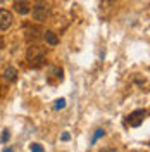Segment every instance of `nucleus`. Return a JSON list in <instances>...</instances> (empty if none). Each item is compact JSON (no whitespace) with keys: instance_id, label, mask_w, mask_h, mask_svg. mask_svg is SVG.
<instances>
[{"instance_id":"1","label":"nucleus","mask_w":150,"mask_h":152,"mask_svg":"<svg viewBox=\"0 0 150 152\" xmlns=\"http://www.w3.org/2000/svg\"><path fill=\"white\" fill-rule=\"evenodd\" d=\"M45 56H47V50L40 45H29L28 50H26V59H28L29 64H42L45 61Z\"/></svg>"},{"instance_id":"2","label":"nucleus","mask_w":150,"mask_h":152,"mask_svg":"<svg viewBox=\"0 0 150 152\" xmlns=\"http://www.w3.org/2000/svg\"><path fill=\"white\" fill-rule=\"evenodd\" d=\"M29 12H33V19L35 21L43 23L48 18V4L45 0H35L33 2V9L29 10Z\"/></svg>"},{"instance_id":"3","label":"nucleus","mask_w":150,"mask_h":152,"mask_svg":"<svg viewBox=\"0 0 150 152\" xmlns=\"http://www.w3.org/2000/svg\"><path fill=\"white\" fill-rule=\"evenodd\" d=\"M147 119V109H136L133 111L128 118H126V123L130 124L131 128H138L143 124V121Z\"/></svg>"},{"instance_id":"4","label":"nucleus","mask_w":150,"mask_h":152,"mask_svg":"<svg viewBox=\"0 0 150 152\" xmlns=\"http://www.w3.org/2000/svg\"><path fill=\"white\" fill-rule=\"evenodd\" d=\"M12 23H14L12 12L7 10V9H0V29H2V31H7V29L12 26Z\"/></svg>"},{"instance_id":"5","label":"nucleus","mask_w":150,"mask_h":152,"mask_svg":"<svg viewBox=\"0 0 150 152\" xmlns=\"http://www.w3.org/2000/svg\"><path fill=\"white\" fill-rule=\"evenodd\" d=\"M17 69L14 66H7L5 69H4V73H2V78H4V81H7V83H14L16 80H17Z\"/></svg>"},{"instance_id":"6","label":"nucleus","mask_w":150,"mask_h":152,"mask_svg":"<svg viewBox=\"0 0 150 152\" xmlns=\"http://www.w3.org/2000/svg\"><path fill=\"white\" fill-rule=\"evenodd\" d=\"M14 9L17 10L21 16H26L31 10V5H29L28 0H14Z\"/></svg>"},{"instance_id":"7","label":"nucleus","mask_w":150,"mask_h":152,"mask_svg":"<svg viewBox=\"0 0 150 152\" xmlns=\"http://www.w3.org/2000/svg\"><path fill=\"white\" fill-rule=\"evenodd\" d=\"M43 40L47 42V45H52V47L59 43V37H57L54 31H50V29H47V31L43 33Z\"/></svg>"},{"instance_id":"8","label":"nucleus","mask_w":150,"mask_h":152,"mask_svg":"<svg viewBox=\"0 0 150 152\" xmlns=\"http://www.w3.org/2000/svg\"><path fill=\"white\" fill-rule=\"evenodd\" d=\"M66 107V99H57L55 102H54V109L59 111V109H64Z\"/></svg>"},{"instance_id":"9","label":"nucleus","mask_w":150,"mask_h":152,"mask_svg":"<svg viewBox=\"0 0 150 152\" xmlns=\"http://www.w3.org/2000/svg\"><path fill=\"white\" fill-rule=\"evenodd\" d=\"M103 135H105V132H103V130H97V133H95L93 138H92V143H95L98 138H100V137H103Z\"/></svg>"},{"instance_id":"10","label":"nucleus","mask_w":150,"mask_h":152,"mask_svg":"<svg viewBox=\"0 0 150 152\" xmlns=\"http://www.w3.org/2000/svg\"><path fill=\"white\" fill-rule=\"evenodd\" d=\"M29 151H35V152H43V147L40 143H31L29 145Z\"/></svg>"},{"instance_id":"11","label":"nucleus","mask_w":150,"mask_h":152,"mask_svg":"<svg viewBox=\"0 0 150 152\" xmlns=\"http://www.w3.org/2000/svg\"><path fill=\"white\" fill-rule=\"evenodd\" d=\"M9 137H10L9 130H4V133H2V142H7V140H9Z\"/></svg>"},{"instance_id":"12","label":"nucleus","mask_w":150,"mask_h":152,"mask_svg":"<svg viewBox=\"0 0 150 152\" xmlns=\"http://www.w3.org/2000/svg\"><path fill=\"white\" fill-rule=\"evenodd\" d=\"M69 138H71V135H69V133H62V140H64V142H67Z\"/></svg>"},{"instance_id":"13","label":"nucleus","mask_w":150,"mask_h":152,"mask_svg":"<svg viewBox=\"0 0 150 152\" xmlns=\"http://www.w3.org/2000/svg\"><path fill=\"white\" fill-rule=\"evenodd\" d=\"M2 48H4V38L0 37V50H2Z\"/></svg>"}]
</instances>
